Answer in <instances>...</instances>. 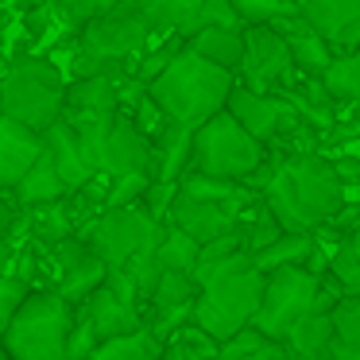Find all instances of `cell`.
Segmentation results:
<instances>
[{
    "mask_svg": "<svg viewBox=\"0 0 360 360\" xmlns=\"http://www.w3.org/2000/svg\"><path fill=\"white\" fill-rule=\"evenodd\" d=\"M259 194L287 233H318L345 210L341 171L318 151H287L279 163H267L259 174Z\"/></svg>",
    "mask_w": 360,
    "mask_h": 360,
    "instance_id": "6da1fadb",
    "label": "cell"
},
{
    "mask_svg": "<svg viewBox=\"0 0 360 360\" xmlns=\"http://www.w3.org/2000/svg\"><path fill=\"white\" fill-rule=\"evenodd\" d=\"M194 275L202 283L194 302V321L205 333L225 341L236 329L252 326L267 283V271L256 267V252L240 248L233 256H202Z\"/></svg>",
    "mask_w": 360,
    "mask_h": 360,
    "instance_id": "7a4b0ae2",
    "label": "cell"
},
{
    "mask_svg": "<svg viewBox=\"0 0 360 360\" xmlns=\"http://www.w3.org/2000/svg\"><path fill=\"white\" fill-rule=\"evenodd\" d=\"M163 225L167 221L151 217L143 202H132V205H109L101 210L86 229L82 236L89 240V248L105 259L109 267H128L136 275L143 290V306H148L151 290L159 283V264H155V248L163 240Z\"/></svg>",
    "mask_w": 360,
    "mask_h": 360,
    "instance_id": "3957f363",
    "label": "cell"
},
{
    "mask_svg": "<svg viewBox=\"0 0 360 360\" xmlns=\"http://www.w3.org/2000/svg\"><path fill=\"white\" fill-rule=\"evenodd\" d=\"M155 43L159 32L140 8V0H117L86 27H78L74 78L78 74H136L143 51Z\"/></svg>",
    "mask_w": 360,
    "mask_h": 360,
    "instance_id": "277c9868",
    "label": "cell"
},
{
    "mask_svg": "<svg viewBox=\"0 0 360 360\" xmlns=\"http://www.w3.org/2000/svg\"><path fill=\"white\" fill-rule=\"evenodd\" d=\"M233 86H236V70L210 63L194 47H182L171 58V66L148 82V94L163 105V112L174 124L198 128L202 120H210L213 112L225 109Z\"/></svg>",
    "mask_w": 360,
    "mask_h": 360,
    "instance_id": "5b68a950",
    "label": "cell"
},
{
    "mask_svg": "<svg viewBox=\"0 0 360 360\" xmlns=\"http://www.w3.org/2000/svg\"><path fill=\"white\" fill-rule=\"evenodd\" d=\"M267 167V143L252 136L229 109L213 112L210 120L194 128V151H190V171H205L217 179L252 182Z\"/></svg>",
    "mask_w": 360,
    "mask_h": 360,
    "instance_id": "8992f818",
    "label": "cell"
},
{
    "mask_svg": "<svg viewBox=\"0 0 360 360\" xmlns=\"http://www.w3.org/2000/svg\"><path fill=\"white\" fill-rule=\"evenodd\" d=\"M78 318V306L63 290H27L4 333V349L12 360H66L70 329Z\"/></svg>",
    "mask_w": 360,
    "mask_h": 360,
    "instance_id": "52a82bcc",
    "label": "cell"
},
{
    "mask_svg": "<svg viewBox=\"0 0 360 360\" xmlns=\"http://www.w3.org/2000/svg\"><path fill=\"white\" fill-rule=\"evenodd\" d=\"M0 105L16 120H24L35 132H47L66 109V78L51 58L24 55L12 58L0 74Z\"/></svg>",
    "mask_w": 360,
    "mask_h": 360,
    "instance_id": "ba28073f",
    "label": "cell"
},
{
    "mask_svg": "<svg viewBox=\"0 0 360 360\" xmlns=\"http://www.w3.org/2000/svg\"><path fill=\"white\" fill-rule=\"evenodd\" d=\"M318 295H321V275L314 267H306V264L275 267V271H267L264 298H259V310L252 318V326H259L264 333L287 341L295 321L302 314L318 310Z\"/></svg>",
    "mask_w": 360,
    "mask_h": 360,
    "instance_id": "9c48e42d",
    "label": "cell"
},
{
    "mask_svg": "<svg viewBox=\"0 0 360 360\" xmlns=\"http://www.w3.org/2000/svg\"><path fill=\"white\" fill-rule=\"evenodd\" d=\"M244 39H248V47H244L236 82H244L248 89H259V94H283L298 74L287 35L275 24H248Z\"/></svg>",
    "mask_w": 360,
    "mask_h": 360,
    "instance_id": "30bf717a",
    "label": "cell"
},
{
    "mask_svg": "<svg viewBox=\"0 0 360 360\" xmlns=\"http://www.w3.org/2000/svg\"><path fill=\"white\" fill-rule=\"evenodd\" d=\"M47 252H51L47 256L51 267H55V287L63 290L74 306L86 302V298L105 283V275H109V264L89 248V240L82 233L58 240L55 248H47Z\"/></svg>",
    "mask_w": 360,
    "mask_h": 360,
    "instance_id": "8fae6325",
    "label": "cell"
},
{
    "mask_svg": "<svg viewBox=\"0 0 360 360\" xmlns=\"http://www.w3.org/2000/svg\"><path fill=\"white\" fill-rule=\"evenodd\" d=\"M198 290H202V283H198L194 271H159V283L151 290L148 306H143V321L167 341L174 329L194 321Z\"/></svg>",
    "mask_w": 360,
    "mask_h": 360,
    "instance_id": "7c38bea8",
    "label": "cell"
},
{
    "mask_svg": "<svg viewBox=\"0 0 360 360\" xmlns=\"http://www.w3.org/2000/svg\"><path fill=\"white\" fill-rule=\"evenodd\" d=\"M136 171H148L155 179V140L136 124L132 112L120 109L109 128V140H105L101 174L117 179V174H136Z\"/></svg>",
    "mask_w": 360,
    "mask_h": 360,
    "instance_id": "4fadbf2b",
    "label": "cell"
},
{
    "mask_svg": "<svg viewBox=\"0 0 360 360\" xmlns=\"http://www.w3.org/2000/svg\"><path fill=\"white\" fill-rule=\"evenodd\" d=\"M248 205H240V202H210V198H190V194H182V190H179V194H174V202H171L167 221H171V225H179V229H186L198 244H210V240H217V236L233 233L236 221H240V213L248 210Z\"/></svg>",
    "mask_w": 360,
    "mask_h": 360,
    "instance_id": "5bb4252c",
    "label": "cell"
},
{
    "mask_svg": "<svg viewBox=\"0 0 360 360\" xmlns=\"http://www.w3.org/2000/svg\"><path fill=\"white\" fill-rule=\"evenodd\" d=\"M229 112L248 128L252 136H259L264 143H275L283 136V128L290 124L295 109L283 94H259V89H248L244 82H236L233 94H229Z\"/></svg>",
    "mask_w": 360,
    "mask_h": 360,
    "instance_id": "9a60e30c",
    "label": "cell"
},
{
    "mask_svg": "<svg viewBox=\"0 0 360 360\" xmlns=\"http://www.w3.org/2000/svg\"><path fill=\"white\" fill-rule=\"evenodd\" d=\"M43 132L27 128L24 120L0 112V190H12L27 174V167L43 155Z\"/></svg>",
    "mask_w": 360,
    "mask_h": 360,
    "instance_id": "2e32d148",
    "label": "cell"
},
{
    "mask_svg": "<svg viewBox=\"0 0 360 360\" xmlns=\"http://www.w3.org/2000/svg\"><path fill=\"white\" fill-rule=\"evenodd\" d=\"M302 16L326 35L337 55L360 47V0H302Z\"/></svg>",
    "mask_w": 360,
    "mask_h": 360,
    "instance_id": "e0dca14e",
    "label": "cell"
},
{
    "mask_svg": "<svg viewBox=\"0 0 360 360\" xmlns=\"http://www.w3.org/2000/svg\"><path fill=\"white\" fill-rule=\"evenodd\" d=\"M43 143H47V155L55 159L58 174L66 179V186H70V190H82L86 182H94V179H97L94 163L86 159V148H82L78 128H74L66 117H58L55 124H51L47 132H43Z\"/></svg>",
    "mask_w": 360,
    "mask_h": 360,
    "instance_id": "ac0fdd59",
    "label": "cell"
},
{
    "mask_svg": "<svg viewBox=\"0 0 360 360\" xmlns=\"http://www.w3.org/2000/svg\"><path fill=\"white\" fill-rule=\"evenodd\" d=\"M78 310L89 314V321H94V329H97V337H101V341H109V337H120V333H132V329L148 326V321H143V310H140V306H132V302H124L120 295H112L105 283L86 298V302H78Z\"/></svg>",
    "mask_w": 360,
    "mask_h": 360,
    "instance_id": "d6986e66",
    "label": "cell"
},
{
    "mask_svg": "<svg viewBox=\"0 0 360 360\" xmlns=\"http://www.w3.org/2000/svg\"><path fill=\"white\" fill-rule=\"evenodd\" d=\"M279 27L283 35H287V43H290V55H295V66H298V74H310V78H321V70H326L329 63H333V55L337 51L326 43V35L318 32V27L310 24V20L298 12V16H287V20H279Z\"/></svg>",
    "mask_w": 360,
    "mask_h": 360,
    "instance_id": "ffe728a7",
    "label": "cell"
},
{
    "mask_svg": "<svg viewBox=\"0 0 360 360\" xmlns=\"http://www.w3.org/2000/svg\"><path fill=\"white\" fill-rule=\"evenodd\" d=\"M290 360H333V310H310L287 333Z\"/></svg>",
    "mask_w": 360,
    "mask_h": 360,
    "instance_id": "44dd1931",
    "label": "cell"
},
{
    "mask_svg": "<svg viewBox=\"0 0 360 360\" xmlns=\"http://www.w3.org/2000/svg\"><path fill=\"white\" fill-rule=\"evenodd\" d=\"M27 217V233H32L35 244L43 248H55L58 240L78 233V213H74V194L58 198V202H47V205H32L24 210Z\"/></svg>",
    "mask_w": 360,
    "mask_h": 360,
    "instance_id": "7402d4cb",
    "label": "cell"
},
{
    "mask_svg": "<svg viewBox=\"0 0 360 360\" xmlns=\"http://www.w3.org/2000/svg\"><path fill=\"white\" fill-rule=\"evenodd\" d=\"M70 194V186H66V179L58 174L55 159L47 155V148H43V155L35 159L32 167H27V174L12 186V198H16L24 210H32V205H47V202H58V198Z\"/></svg>",
    "mask_w": 360,
    "mask_h": 360,
    "instance_id": "603a6c76",
    "label": "cell"
},
{
    "mask_svg": "<svg viewBox=\"0 0 360 360\" xmlns=\"http://www.w3.org/2000/svg\"><path fill=\"white\" fill-rule=\"evenodd\" d=\"M283 97L290 101V109L302 112L306 124H314L318 132H329L333 128V94H329L326 86H321V78H310V74H298L295 82H290L287 89H283Z\"/></svg>",
    "mask_w": 360,
    "mask_h": 360,
    "instance_id": "cb8c5ba5",
    "label": "cell"
},
{
    "mask_svg": "<svg viewBox=\"0 0 360 360\" xmlns=\"http://www.w3.org/2000/svg\"><path fill=\"white\" fill-rule=\"evenodd\" d=\"M186 47H194L198 55L225 70H240L248 39H244V27H198L194 35H186Z\"/></svg>",
    "mask_w": 360,
    "mask_h": 360,
    "instance_id": "d4e9b609",
    "label": "cell"
},
{
    "mask_svg": "<svg viewBox=\"0 0 360 360\" xmlns=\"http://www.w3.org/2000/svg\"><path fill=\"white\" fill-rule=\"evenodd\" d=\"M190 151H194V128L171 120V128L155 140V179L179 182L190 171Z\"/></svg>",
    "mask_w": 360,
    "mask_h": 360,
    "instance_id": "484cf974",
    "label": "cell"
},
{
    "mask_svg": "<svg viewBox=\"0 0 360 360\" xmlns=\"http://www.w3.org/2000/svg\"><path fill=\"white\" fill-rule=\"evenodd\" d=\"M287 341L264 333L259 326H244L233 337H225L217 349V360H287Z\"/></svg>",
    "mask_w": 360,
    "mask_h": 360,
    "instance_id": "4316f807",
    "label": "cell"
},
{
    "mask_svg": "<svg viewBox=\"0 0 360 360\" xmlns=\"http://www.w3.org/2000/svg\"><path fill=\"white\" fill-rule=\"evenodd\" d=\"M167 352V341L155 333L151 326H140L132 333H120V337H109L94 349L89 360H163Z\"/></svg>",
    "mask_w": 360,
    "mask_h": 360,
    "instance_id": "83f0119b",
    "label": "cell"
},
{
    "mask_svg": "<svg viewBox=\"0 0 360 360\" xmlns=\"http://www.w3.org/2000/svg\"><path fill=\"white\" fill-rule=\"evenodd\" d=\"M314 248H318V233H283L279 240H271L267 248L256 252V267L259 271H275V267H287V264L310 267Z\"/></svg>",
    "mask_w": 360,
    "mask_h": 360,
    "instance_id": "f1b7e54d",
    "label": "cell"
},
{
    "mask_svg": "<svg viewBox=\"0 0 360 360\" xmlns=\"http://www.w3.org/2000/svg\"><path fill=\"white\" fill-rule=\"evenodd\" d=\"M198 259H202V244H198L186 229H179V225L167 221V225H163V240H159V248H155L159 271H194Z\"/></svg>",
    "mask_w": 360,
    "mask_h": 360,
    "instance_id": "f546056e",
    "label": "cell"
},
{
    "mask_svg": "<svg viewBox=\"0 0 360 360\" xmlns=\"http://www.w3.org/2000/svg\"><path fill=\"white\" fill-rule=\"evenodd\" d=\"M321 86L333 94L337 105H360V47L333 55V63L321 70Z\"/></svg>",
    "mask_w": 360,
    "mask_h": 360,
    "instance_id": "4dcf8cb0",
    "label": "cell"
},
{
    "mask_svg": "<svg viewBox=\"0 0 360 360\" xmlns=\"http://www.w3.org/2000/svg\"><path fill=\"white\" fill-rule=\"evenodd\" d=\"M333 360H360V295L333 306Z\"/></svg>",
    "mask_w": 360,
    "mask_h": 360,
    "instance_id": "1f68e13d",
    "label": "cell"
},
{
    "mask_svg": "<svg viewBox=\"0 0 360 360\" xmlns=\"http://www.w3.org/2000/svg\"><path fill=\"white\" fill-rule=\"evenodd\" d=\"M140 8L148 12V20L155 24L159 35H190V24H194L202 0H140Z\"/></svg>",
    "mask_w": 360,
    "mask_h": 360,
    "instance_id": "d6a6232c",
    "label": "cell"
},
{
    "mask_svg": "<svg viewBox=\"0 0 360 360\" xmlns=\"http://www.w3.org/2000/svg\"><path fill=\"white\" fill-rule=\"evenodd\" d=\"M240 229H244V236H248V248L252 252L267 248L271 240H279V236L287 233V229L279 225V217H275V210L264 202V194H259L256 202L240 213Z\"/></svg>",
    "mask_w": 360,
    "mask_h": 360,
    "instance_id": "836d02e7",
    "label": "cell"
},
{
    "mask_svg": "<svg viewBox=\"0 0 360 360\" xmlns=\"http://www.w3.org/2000/svg\"><path fill=\"white\" fill-rule=\"evenodd\" d=\"M233 4L240 12L244 27L248 24H279V20L302 12V0H233Z\"/></svg>",
    "mask_w": 360,
    "mask_h": 360,
    "instance_id": "e575fe53",
    "label": "cell"
},
{
    "mask_svg": "<svg viewBox=\"0 0 360 360\" xmlns=\"http://www.w3.org/2000/svg\"><path fill=\"white\" fill-rule=\"evenodd\" d=\"M329 275L345 287V295H360V256L349 236L341 244H333V252H329Z\"/></svg>",
    "mask_w": 360,
    "mask_h": 360,
    "instance_id": "d590c367",
    "label": "cell"
},
{
    "mask_svg": "<svg viewBox=\"0 0 360 360\" xmlns=\"http://www.w3.org/2000/svg\"><path fill=\"white\" fill-rule=\"evenodd\" d=\"M27 279L24 275H0V341H4V333H8V326H12V318H16V310H20V302L27 298Z\"/></svg>",
    "mask_w": 360,
    "mask_h": 360,
    "instance_id": "8d00e7d4",
    "label": "cell"
},
{
    "mask_svg": "<svg viewBox=\"0 0 360 360\" xmlns=\"http://www.w3.org/2000/svg\"><path fill=\"white\" fill-rule=\"evenodd\" d=\"M151 182H155V179H151L148 171L117 174V179H112V186L105 190V210H109V205H132V202H140V198L148 194Z\"/></svg>",
    "mask_w": 360,
    "mask_h": 360,
    "instance_id": "74e56055",
    "label": "cell"
},
{
    "mask_svg": "<svg viewBox=\"0 0 360 360\" xmlns=\"http://www.w3.org/2000/svg\"><path fill=\"white\" fill-rule=\"evenodd\" d=\"M198 27H244V20L233 0H202V8H198L194 24H190V35Z\"/></svg>",
    "mask_w": 360,
    "mask_h": 360,
    "instance_id": "f35d334b",
    "label": "cell"
},
{
    "mask_svg": "<svg viewBox=\"0 0 360 360\" xmlns=\"http://www.w3.org/2000/svg\"><path fill=\"white\" fill-rule=\"evenodd\" d=\"M47 4H55V12L70 27H86L94 16H101L105 8H112L117 0H47Z\"/></svg>",
    "mask_w": 360,
    "mask_h": 360,
    "instance_id": "ab89813d",
    "label": "cell"
},
{
    "mask_svg": "<svg viewBox=\"0 0 360 360\" xmlns=\"http://www.w3.org/2000/svg\"><path fill=\"white\" fill-rule=\"evenodd\" d=\"M97 345H101V337H97V329H94V321H89V314L78 310V318H74V329H70V345H66V360H89Z\"/></svg>",
    "mask_w": 360,
    "mask_h": 360,
    "instance_id": "60d3db41",
    "label": "cell"
},
{
    "mask_svg": "<svg viewBox=\"0 0 360 360\" xmlns=\"http://www.w3.org/2000/svg\"><path fill=\"white\" fill-rule=\"evenodd\" d=\"M174 194H179V182H151L148 186V194L140 198L143 205H148V213L151 217H159V221H167V213H171V202H174Z\"/></svg>",
    "mask_w": 360,
    "mask_h": 360,
    "instance_id": "b9f144b4",
    "label": "cell"
},
{
    "mask_svg": "<svg viewBox=\"0 0 360 360\" xmlns=\"http://www.w3.org/2000/svg\"><path fill=\"white\" fill-rule=\"evenodd\" d=\"M12 259H16V248H12V233H0V275L12 267Z\"/></svg>",
    "mask_w": 360,
    "mask_h": 360,
    "instance_id": "7bdbcfd3",
    "label": "cell"
},
{
    "mask_svg": "<svg viewBox=\"0 0 360 360\" xmlns=\"http://www.w3.org/2000/svg\"><path fill=\"white\" fill-rule=\"evenodd\" d=\"M349 240H352V248H356V256H360V210H356V225L349 229Z\"/></svg>",
    "mask_w": 360,
    "mask_h": 360,
    "instance_id": "ee69618b",
    "label": "cell"
},
{
    "mask_svg": "<svg viewBox=\"0 0 360 360\" xmlns=\"http://www.w3.org/2000/svg\"><path fill=\"white\" fill-rule=\"evenodd\" d=\"M4 4H27V8H39V4H47V0H4Z\"/></svg>",
    "mask_w": 360,
    "mask_h": 360,
    "instance_id": "f6af8a7d",
    "label": "cell"
},
{
    "mask_svg": "<svg viewBox=\"0 0 360 360\" xmlns=\"http://www.w3.org/2000/svg\"><path fill=\"white\" fill-rule=\"evenodd\" d=\"M287 360H290V356H287Z\"/></svg>",
    "mask_w": 360,
    "mask_h": 360,
    "instance_id": "bcb514c9",
    "label": "cell"
}]
</instances>
